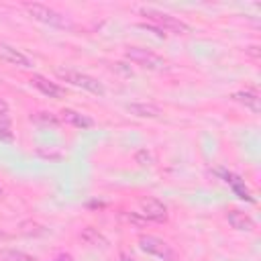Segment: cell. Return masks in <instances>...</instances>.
Masks as SVG:
<instances>
[{"mask_svg": "<svg viewBox=\"0 0 261 261\" xmlns=\"http://www.w3.org/2000/svg\"><path fill=\"white\" fill-rule=\"evenodd\" d=\"M226 222L237 230H253V226H255L253 218L247 212H241V210H228L226 212Z\"/></svg>", "mask_w": 261, "mask_h": 261, "instance_id": "cell-11", "label": "cell"}, {"mask_svg": "<svg viewBox=\"0 0 261 261\" xmlns=\"http://www.w3.org/2000/svg\"><path fill=\"white\" fill-rule=\"evenodd\" d=\"M0 196H4V188L2 186H0Z\"/></svg>", "mask_w": 261, "mask_h": 261, "instance_id": "cell-21", "label": "cell"}, {"mask_svg": "<svg viewBox=\"0 0 261 261\" xmlns=\"http://www.w3.org/2000/svg\"><path fill=\"white\" fill-rule=\"evenodd\" d=\"M80 239H82L86 245H90V247H106V245H108L106 237H104L98 228H94V226H86V228H82Z\"/></svg>", "mask_w": 261, "mask_h": 261, "instance_id": "cell-13", "label": "cell"}, {"mask_svg": "<svg viewBox=\"0 0 261 261\" xmlns=\"http://www.w3.org/2000/svg\"><path fill=\"white\" fill-rule=\"evenodd\" d=\"M120 261H137L133 255H128L126 251H120Z\"/></svg>", "mask_w": 261, "mask_h": 261, "instance_id": "cell-20", "label": "cell"}, {"mask_svg": "<svg viewBox=\"0 0 261 261\" xmlns=\"http://www.w3.org/2000/svg\"><path fill=\"white\" fill-rule=\"evenodd\" d=\"M139 247L145 253H149L153 257H159L163 261H175V251L171 249V245L167 241L155 237V234H141L139 237Z\"/></svg>", "mask_w": 261, "mask_h": 261, "instance_id": "cell-3", "label": "cell"}, {"mask_svg": "<svg viewBox=\"0 0 261 261\" xmlns=\"http://www.w3.org/2000/svg\"><path fill=\"white\" fill-rule=\"evenodd\" d=\"M61 120L71 124V126H75V128H90L94 124V120L90 116H86V114H82L77 110H71V108H65L61 112Z\"/></svg>", "mask_w": 261, "mask_h": 261, "instance_id": "cell-12", "label": "cell"}, {"mask_svg": "<svg viewBox=\"0 0 261 261\" xmlns=\"http://www.w3.org/2000/svg\"><path fill=\"white\" fill-rule=\"evenodd\" d=\"M141 206V214L147 218V220H153V222H165L167 220V206L163 202H159L157 198H143L139 202Z\"/></svg>", "mask_w": 261, "mask_h": 261, "instance_id": "cell-6", "label": "cell"}, {"mask_svg": "<svg viewBox=\"0 0 261 261\" xmlns=\"http://www.w3.org/2000/svg\"><path fill=\"white\" fill-rule=\"evenodd\" d=\"M126 110L139 118H157L161 114V108L151 102H130V104H126Z\"/></svg>", "mask_w": 261, "mask_h": 261, "instance_id": "cell-10", "label": "cell"}, {"mask_svg": "<svg viewBox=\"0 0 261 261\" xmlns=\"http://www.w3.org/2000/svg\"><path fill=\"white\" fill-rule=\"evenodd\" d=\"M0 59L8 61L12 65H18V67H31L33 65V61L22 51H18L16 47L6 45V43H0Z\"/></svg>", "mask_w": 261, "mask_h": 261, "instance_id": "cell-8", "label": "cell"}, {"mask_svg": "<svg viewBox=\"0 0 261 261\" xmlns=\"http://www.w3.org/2000/svg\"><path fill=\"white\" fill-rule=\"evenodd\" d=\"M245 51H247L249 55H253V57H259V47H257V45H251V47H247Z\"/></svg>", "mask_w": 261, "mask_h": 261, "instance_id": "cell-19", "label": "cell"}, {"mask_svg": "<svg viewBox=\"0 0 261 261\" xmlns=\"http://www.w3.org/2000/svg\"><path fill=\"white\" fill-rule=\"evenodd\" d=\"M0 139H4V141H10L12 139V135H10V130L6 126H0Z\"/></svg>", "mask_w": 261, "mask_h": 261, "instance_id": "cell-17", "label": "cell"}, {"mask_svg": "<svg viewBox=\"0 0 261 261\" xmlns=\"http://www.w3.org/2000/svg\"><path fill=\"white\" fill-rule=\"evenodd\" d=\"M53 261H73V257H71V255H67V253H59V255H55V257H53Z\"/></svg>", "mask_w": 261, "mask_h": 261, "instance_id": "cell-18", "label": "cell"}, {"mask_svg": "<svg viewBox=\"0 0 261 261\" xmlns=\"http://www.w3.org/2000/svg\"><path fill=\"white\" fill-rule=\"evenodd\" d=\"M232 100L243 104L245 108H249L255 114L261 112V98H259V94L255 90H239V92L232 94Z\"/></svg>", "mask_w": 261, "mask_h": 261, "instance_id": "cell-9", "label": "cell"}, {"mask_svg": "<svg viewBox=\"0 0 261 261\" xmlns=\"http://www.w3.org/2000/svg\"><path fill=\"white\" fill-rule=\"evenodd\" d=\"M141 16L155 29L163 31V33H173V35H188L192 31V27L188 22H184L177 16H171L169 12L157 10V8H141L139 10Z\"/></svg>", "mask_w": 261, "mask_h": 261, "instance_id": "cell-1", "label": "cell"}, {"mask_svg": "<svg viewBox=\"0 0 261 261\" xmlns=\"http://www.w3.org/2000/svg\"><path fill=\"white\" fill-rule=\"evenodd\" d=\"M135 159H137V163H141V165H151V155L147 153V149H141V151H137V155H135Z\"/></svg>", "mask_w": 261, "mask_h": 261, "instance_id": "cell-15", "label": "cell"}, {"mask_svg": "<svg viewBox=\"0 0 261 261\" xmlns=\"http://www.w3.org/2000/svg\"><path fill=\"white\" fill-rule=\"evenodd\" d=\"M24 8H27V12H29L35 20H39V22H43V24H49V27H55V29H71V20H69L65 14L53 10L51 6L33 2V4H24Z\"/></svg>", "mask_w": 261, "mask_h": 261, "instance_id": "cell-2", "label": "cell"}, {"mask_svg": "<svg viewBox=\"0 0 261 261\" xmlns=\"http://www.w3.org/2000/svg\"><path fill=\"white\" fill-rule=\"evenodd\" d=\"M31 84L41 92V94H45V96H49V98H63V88L61 86H57L55 82H51V80H47L45 75H39V73H35L33 77H31Z\"/></svg>", "mask_w": 261, "mask_h": 261, "instance_id": "cell-7", "label": "cell"}, {"mask_svg": "<svg viewBox=\"0 0 261 261\" xmlns=\"http://www.w3.org/2000/svg\"><path fill=\"white\" fill-rule=\"evenodd\" d=\"M0 118H8V104L0 98Z\"/></svg>", "mask_w": 261, "mask_h": 261, "instance_id": "cell-16", "label": "cell"}, {"mask_svg": "<svg viewBox=\"0 0 261 261\" xmlns=\"http://www.w3.org/2000/svg\"><path fill=\"white\" fill-rule=\"evenodd\" d=\"M2 257H4V261H39L37 257L29 255L24 251H18V249H6V251H2Z\"/></svg>", "mask_w": 261, "mask_h": 261, "instance_id": "cell-14", "label": "cell"}, {"mask_svg": "<svg viewBox=\"0 0 261 261\" xmlns=\"http://www.w3.org/2000/svg\"><path fill=\"white\" fill-rule=\"evenodd\" d=\"M124 57L133 63H137L139 67H145V69H161L165 65L163 57L153 53L151 49H145V47H128L124 51Z\"/></svg>", "mask_w": 261, "mask_h": 261, "instance_id": "cell-5", "label": "cell"}, {"mask_svg": "<svg viewBox=\"0 0 261 261\" xmlns=\"http://www.w3.org/2000/svg\"><path fill=\"white\" fill-rule=\"evenodd\" d=\"M57 75H59L61 80H65L67 84L77 86V88H84V90H88V92H92V94L102 96V94L106 92L104 86H102L96 77H92V75H88V73L73 71V69H57Z\"/></svg>", "mask_w": 261, "mask_h": 261, "instance_id": "cell-4", "label": "cell"}]
</instances>
